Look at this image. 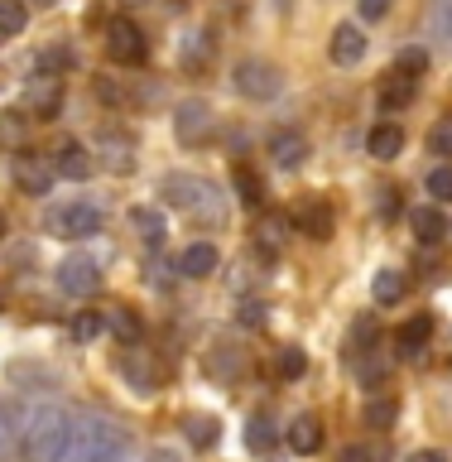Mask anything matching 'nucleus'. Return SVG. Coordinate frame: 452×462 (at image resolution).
I'll return each mask as SVG.
<instances>
[{
    "instance_id": "f257e3e1",
    "label": "nucleus",
    "mask_w": 452,
    "mask_h": 462,
    "mask_svg": "<svg viewBox=\"0 0 452 462\" xmlns=\"http://www.w3.org/2000/svg\"><path fill=\"white\" fill-rule=\"evenodd\" d=\"M53 462H130V433L97 410H72L68 439Z\"/></svg>"
},
{
    "instance_id": "f03ea898",
    "label": "nucleus",
    "mask_w": 452,
    "mask_h": 462,
    "mask_svg": "<svg viewBox=\"0 0 452 462\" xmlns=\"http://www.w3.org/2000/svg\"><path fill=\"white\" fill-rule=\"evenodd\" d=\"M68 419H72L68 404H53V400L29 404L24 424H20V443H14V457L20 462H53L63 439H68Z\"/></svg>"
},
{
    "instance_id": "7ed1b4c3",
    "label": "nucleus",
    "mask_w": 452,
    "mask_h": 462,
    "mask_svg": "<svg viewBox=\"0 0 452 462\" xmlns=\"http://www.w3.org/2000/svg\"><path fill=\"white\" fill-rule=\"evenodd\" d=\"M159 193H164L169 208L198 217V222H208V226H217L226 217V193L217 183H208L202 173H164Z\"/></svg>"
},
{
    "instance_id": "20e7f679",
    "label": "nucleus",
    "mask_w": 452,
    "mask_h": 462,
    "mask_svg": "<svg viewBox=\"0 0 452 462\" xmlns=\"http://www.w3.org/2000/svg\"><path fill=\"white\" fill-rule=\"evenodd\" d=\"M101 226H106V217H101V208H92V202H63V208L49 212V231L63 241H87V236H97Z\"/></svg>"
},
{
    "instance_id": "39448f33",
    "label": "nucleus",
    "mask_w": 452,
    "mask_h": 462,
    "mask_svg": "<svg viewBox=\"0 0 452 462\" xmlns=\"http://www.w3.org/2000/svg\"><path fill=\"white\" fill-rule=\"evenodd\" d=\"M106 53H111V63L135 68V63H144V53H150V39H144V29L135 20L115 14V20L106 24Z\"/></svg>"
},
{
    "instance_id": "423d86ee",
    "label": "nucleus",
    "mask_w": 452,
    "mask_h": 462,
    "mask_svg": "<svg viewBox=\"0 0 452 462\" xmlns=\"http://www.w3.org/2000/svg\"><path fill=\"white\" fill-rule=\"evenodd\" d=\"M236 92L245 101H270V97H280V68L265 63V58H245V63H236Z\"/></svg>"
},
{
    "instance_id": "0eeeda50",
    "label": "nucleus",
    "mask_w": 452,
    "mask_h": 462,
    "mask_svg": "<svg viewBox=\"0 0 452 462\" xmlns=\"http://www.w3.org/2000/svg\"><path fill=\"white\" fill-rule=\"evenodd\" d=\"M53 280H58V289H63L68 299H87V294L101 289V270H97L92 255H68L63 265L53 270Z\"/></svg>"
},
{
    "instance_id": "6e6552de",
    "label": "nucleus",
    "mask_w": 452,
    "mask_h": 462,
    "mask_svg": "<svg viewBox=\"0 0 452 462\" xmlns=\"http://www.w3.org/2000/svg\"><path fill=\"white\" fill-rule=\"evenodd\" d=\"M212 130H217V121H212L208 101H183L173 111V135H179V144H208Z\"/></svg>"
},
{
    "instance_id": "1a4fd4ad",
    "label": "nucleus",
    "mask_w": 452,
    "mask_h": 462,
    "mask_svg": "<svg viewBox=\"0 0 452 462\" xmlns=\"http://www.w3.org/2000/svg\"><path fill=\"white\" fill-rule=\"evenodd\" d=\"M10 173H14V188L20 193H49L53 188V179H58V169H53V159H43V154H14V164H10Z\"/></svg>"
},
{
    "instance_id": "9d476101",
    "label": "nucleus",
    "mask_w": 452,
    "mask_h": 462,
    "mask_svg": "<svg viewBox=\"0 0 452 462\" xmlns=\"http://www.w3.org/2000/svg\"><path fill=\"white\" fill-rule=\"evenodd\" d=\"M294 226L313 241H327L332 231H337V212H332V202H323V198H303L294 208Z\"/></svg>"
},
{
    "instance_id": "9b49d317",
    "label": "nucleus",
    "mask_w": 452,
    "mask_h": 462,
    "mask_svg": "<svg viewBox=\"0 0 452 462\" xmlns=\"http://www.w3.org/2000/svg\"><path fill=\"white\" fill-rule=\"evenodd\" d=\"M63 106V82L58 78H34L24 87V111H34V121H53Z\"/></svg>"
},
{
    "instance_id": "f8f14e48",
    "label": "nucleus",
    "mask_w": 452,
    "mask_h": 462,
    "mask_svg": "<svg viewBox=\"0 0 452 462\" xmlns=\"http://www.w3.org/2000/svg\"><path fill=\"white\" fill-rule=\"evenodd\" d=\"M327 58L337 68H356L361 58H366V34H361L356 24H337V29H332V39H327Z\"/></svg>"
},
{
    "instance_id": "ddd939ff",
    "label": "nucleus",
    "mask_w": 452,
    "mask_h": 462,
    "mask_svg": "<svg viewBox=\"0 0 452 462\" xmlns=\"http://www.w3.org/2000/svg\"><path fill=\"white\" fill-rule=\"evenodd\" d=\"M53 169L63 173V179L82 183V179H92V154H87V144H78V140H58V150H53Z\"/></svg>"
},
{
    "instance_id": "4468645a",
    "label": "nucleus",
    "mask_w": 452,
    "mask_h": 462,
    "mask_svg": "<svg viewBox=\"0 0 452 462\" xmlns=\"http://www.w3.org/2000/svg\"><path fill=\"white\" fill-rule=\"evenodd\" d=\"M101 154H106L111 173H130V169H135V140H130L121 125L101 130Z\"/></svg>"
},
{
    "instance_id": "2eb2a0df",
    "label": "nucleus",
    "mask_w": 452,
    "mask_h": 462,
    "mask_svg": "<svg viewBox=\"0 0 452 462\" xmlns=\"http://www.w3.org/2000/svg\"><path fill=\"white\" fill-rule=\"evenodd\" d=\"M217 265H222V255L212 241H193L179 255V274H188V280H208V274H217Z\"/></svg>"
},
{
    "instance_id": "dca6fc26",
    "label": "nucleus",
    "mask_w": 452,
    "mask_h": 462,
    "mask_svg": "<svg viewBox=\"0 0 452 462\" xmlns=\"http://www.w3.org/2000/svg\"><path fill=\"white\" fill-rule=\"evenodd\" d=\"M270 159L280 169H299L303 159H309V140H303V130H274V135H270Z\"/></svg>"
},
{
    "instance_id": "f3484780",
    "label": "nucleus",
    "mask_w": 452,
    "mask_h": 462,
    "mask_svg": "<svg viewBox=\"0 0 452 462\" xmlns=\"http://www.w3.org/2000/svg\"><path fill=\"white\" fill-rule=\"evenodd\" d=\"M121 371H125V381L135 385L140 395H150V390L164 385V371H159L144 352H125V356H121Z\"/></svg>"
},
{
    "instance_id": "a211bd4d",
    "label": "nucleus",
    "mask_w": 452,
    "mask_h": 462,
    "mask_svg": "<svg viewBox=\"0 0 452 462\" xmlns=\"http://www.w3.org/2000/svg\"><path fill=\"white\" fill-rule=\"evenodd\" d=\"M429 337H433V318H429V313H419V318H410V323L395 332V346H400V356H404V361H414V356H424Z\"/></svg>"
},
{
    "instance_id": "6ab92c4d",
    "label": "nucleus",
    "mask_w": 452,
    "mask_h": 462,
    "mask_svg": "<svg viewBox=\"0 0 452 462\" xmlns=\"http://www.w3.org/2000/svg\"><path fill=\"white\" fill-rule=\"evenodd\" d=\"M419 97V78H410V72H390V78L381 82V111H404L410 101Z\"/></svg>"
},
{
    "instance_id": "aec40b11",
    "label": "nucleus",
    "mask_w": 452,
    "mask_h": 462,
    "mask_svg": "<svg viewBox=\"0 0 452 462\" xmlns=\"http://www.w3.org/2000/svg\"><path fill=\"white\" fill-rule=\"evenodd\" d=\"M289 448H294L299 457H309V453H318L323 448V424H318V414H299L294 424H289Z\"/></svg>"
},
{
    "instance_id": "412c9836",
    "label": "nucleus",
    "mask_w": 452,
    "mask_h": 462,
    "mask_svg": "<svg viewBox=\"0 0 452 462\" xmlns=\"http://www.w3.org/2000/svg\"><path fill=\"white\" fill-rule=\"evenodd\" d=\"M130 226H135V231H140V236L150 241V245H159V241L169 236V222H164V212H159V208H150V202H135V208H130Z\"/></svg>"
},
{
    "instance_id": "4be33fe9",
    "label": "nucleus",
    "mask_w": 452,
    "mask_h": 462,
    "mask_svg": "<svg viewBox=\"0 0 452 462\" xmlns=\"http://www.w3.org/2000/svg\"><path fill=\"white\" fill-rule=\"evenodd\" d=\"M106 328L121 337L125 346H135L144 337V323H140V313L135 309H125V303H111V313H106Z\"/></svg>"
},
{
    "instance_id": "5701e85b",
    "label": "nucleus",
    "mask_w": 452,
    "mask_h": 462,
    "mask_svg": "<svg viewBox=\"0 0 452 462\" xmlns=\"http://www.w3.org/2000/svg\"><path fill=\"white\" fill-rule=\"evenodd\" d=\"M366 150H371V159H400V150H404V130L400 125H375L371 135H366Z\"/></svg>"
},
{
    "instance_id": "b1692460",
    "label": "nucleus",
    "mask_w": 452,
    "mask_h": 462,
    "mask_svg": "<svg viewBox=\"0 0 452 462\" xmlns=\"http://www.w3.org/2000/svg\"><path fill=\"white\" fill-rule=\"evenodd\" d=\"M29 121H34V116H24V111H0V150H24Z\"/></svg>"
},
{
    "instance_id": "393cba45",
    "label": "nucleus",
    "mask_w": 452,
    "mask_h": 462,
    "mask_svg": "<svg viewBox=\"0 0 452 462\" xmlns=\"http://www.w3.org/2000/svg\"><path fill=\"white\" fill-rule=\"evenodd\" d=\"M280 443V429H274V419H265V414H255L251 424H245V448L260 457V453H270V448Z\"/></svg>"
},
{
    "instance_id": "a878e982",
    "label": "nucleus",
    "mask_w": 452,
    "mask_h": 462,
    "mask_svg": "<svg viewBox=\"0 0 452 462\" xmlns=\"http://www.w3.org/2000/svg\"><path fill=\"white\" fill-rule=\"evenodd\" d=\"M410 226H414V236L424 241V245L443 241V231H447V222H443V212H438V208H414Z\"/></svg>"
},
{
    "instance_id": "bb28decb",
    "label": "nucleus",
    "mask_w": 452,
    "mask_h": 462,
    "mask_svg": "<svg viewBox=\"0 0 452 462\" xmlns=\"http://www.w3.org/2000/svg\"><path fill=\"white\" fill-rule=\"evenodd\" d=\"M183 439L198 448V453H208V448L217 443V419H208V414H188L183 419Z\"/></svg>"
},
{
    "instance_id": "cd10ccee",
    "label": "nucleus",
    "mask_w": 452,
    "mask_h": 462,
    "mask_svg": "<svg viewBox=\"0 0 452 462\" xmlns=\"http://www.w3.org/2000/svg\"><path fill=\"white\" fill-rule=\"evenodd\" d=\"M371 294H375V303H400L404 299V274L400 270H375Z\"/></svg>"
},
{
    "instance_id": "c85d7f7f",
    "label": "nucleus",
    "mask_w": 452,
    "mask_h": 462,
    "mask_svg": "<svg viewBox=\"0 0 452 462\" xmlns=\"http://www.w3.org/2000/svg\"><path fill=\"white\" fill-rule=\"evenodd\" d=\"M395 419H400V400H395V395L366 400V424H371V429H395Z\"/></svg>"
},
{
    "instance_id": "c756f323",
    "label": "nucleus",
    "mask_w": 452,
    "mask_h": 462,
    "mask_svg": "<svg viewBox=\"0 0 452 462\" xmlns=\"http://www.w3.org/2000/svg\"><path fill=\"white\" fill-rule=\"evenodd\" d=\"M72 63H78V53H72V49H43V53H34V72H39V78H58V72H68Z\"/></svg>"
},
{
    "instance_id": "7c9ffc66",
    "label": "nucleus",
    "mask_w": 452,
    "mask_h": 462,
    "mask_svg": "<svg viewBox=\"0 0 452 462\" xmlns=\"http://www.w3.org/2000/svg\"><path fill=\"white\" fill-rule=\"evenodd\" d=\"M274 371H280V381H299V375L309 371V356H303V346H280V356H274Z\"/></svg>"
},
{
    "instance_id": "2f4dec72",
    "label": "nucleus",
    "mask_w": 452,
    "mask_h": 462,
    "mask_svg": "<svg viewBox=\"0 0 452 462\" xmlns=\"http://www.w3.org/2000/svg\"><path fill=\"white\" fill-rule=\"evenodd\" d=\"M24 0H0V39H10V34H20L24 29Z\"/></svg>"
},
{
    "instance_id": "473e14b6",
    "label": "nucleus",
    "mask_w": 452,
    "mask_h": 462,
    "mask_svg": "<svg viewBox=\"0 0 452 462\" xmlns=\"http://www.w3.org/2000/svg\"><path fill=\"white\" fill-rule=\"evenodd\" d=\"M179 58H183L188 68H202V63L212 58V39H208V34H188L183 49H179Z\"/></svg>"
},
{
    "instance_id": "72a5a7b5",
    "label": "nucleus",
    "mask_w": 452,
    "mask_h": 462,
    "mask_svg": "<svg viewBox=\"0 0 452 462\" xmlns=\"http://www.w3.org/2000/svg\"><path fill=\"white\" fill-rule=\"evenodd\" d=\"M284 236H289V222H284L280 212H265V222H260V245L270 241V251H280Z\"/></svg>"
},
{
    "instance_id": "f704fd0d",
    "label": "nucleus",
    "mask_w": 452,
    "mask_h": 462,
    "mask_svg": "<svg viewBox=\"0 0 452 462\" xmlns=\"http://www.w3.org/2000/svg\"><path fill=\"white\" fill-rule=\"evenodd\" d=\"M236 188H241V202H245V208H260V202H265V188H260V179H255L245 164L236 169Z\"/></svg>"
},
{
    "instance_id": "c9c22d12",
    "label": "nucleus",
    "mask_w": 452,
    "mask_h": 462,
    "mask_svg": "<svg viewBox=\"0 0 452 462\" xmlns=\"http://www.w3.org/2000/svg\"><path fill=\"white\" fill-rule=\"evenodd\" d=\"M101 332H106V318L101 313H78L72 318V337L78 342H92V337H101Z\"/></svg>"
},
{
    "instance_id": "e433bc0d",
    "label": "nucleus",
    "mask_w": 452,
    "mask_h": 462,
    "mask_svg": "<svg viewBox=\"0 0 452 462\" xmlns=\"http://www.w3.org/2000/svg\"><path fill=\"white\" fill-rule=\"evenodd\" d=\"M424 68H429V49H419V43H410V49H400V58H395V72H410V78H419Z\"/></svg>"
},
{
    "instance_id": "4c0bfd02",
    "label": "nucleus",
    "mask_w": 452,
    "mask_h": 462,
    "mask_svg": "<svg viewBox=\"0 0 452 462\" xmlns=\"http://www.w3.org/2000/svg\"><path fill=\"white\" fill-rule=\"evenodd\" d=\"M429 193H433V202H452V164H438L429 173Z\"/></svg>"
},
{
    "instance_id": "58836bf2",
    "label": "nucleus",
    "mask_w": 452,
    "mask_h": 462,
    "mask_svg": "<svg viewBox=\"0 0 452 462\" xmlns=\"http://www.w3.org/2000/svg\"><path fill=\"white\" fill-rule=\"evenodd\" d=\"M433 39L452 49V0H438V5H433Z\"/></svg>"
},
{
    "instance_id": "ea45409f",
    "label": "nucleus",
    "mask_w": 452,
    "mask_h": 462,
    "mask_svg": "<svg viewBox=\"0 0 452 462\" xmlns=\"http://www.w3.org/2000/svg\"><path fill=\"white\" fill-rule=\"evenodd\" d=\"M429 150L443 154V159H452V116H443V121L429 130Z\"/></svg>"
},
{
    "instance_id": "a19ab883",
    "label": "nucleus",
    "mask_w": 452,
    "mask_h": 462,
    "mask_svg": "<svg viewBox=\"0 0 452 462\" xmlns=\"http://www.w3.org/2000/svg\"><path fill=\"white\" fill-rule=\"evenodd\" d=\"M241 323L245 328H265V318H270V309H265V303H260V299H241Z\"/></svg>"
},
{
    "instance_id": "79ce46f5",
    "label": "nucleus",
    "mask_w": 452,
    "mask_h": 462,
    "mask_svg": "<svg viewBox=\"0 0 452 462\" xmlns=\"http://www.w3.org/2000/svg\"><path fill=\"white\" fill-rule=\"evenodd\" d=\"M97 97H101V101H111V106H125V101H130V97H125V87H121V82H111V78H101V82H97Z\"/></svg>"
},
{
    "instance_id": "37998d69",
    "label": "nucleus",
    "mask_w": 452,
    "mask_h": 462,
    "mask_svg": "<svg viewBox=\"0 0 452 462\" xmlns=\"http://www.w3.org/2000/svg\"><path fill=\"white\" fill-rule=\"evenodd\" d=\"M356 10H361V20H385L390 0H356Z\"/></svg>"
},
{
    "instance_id": "c03bdc74",
    "label": "nucleus",
    "mask_w": 452,
    "mask_h": 462,
    "mask_svg": "<svg viewBox=\"0 0 452 462\" xmlns=\"http://www.w3.org/2000/svg\"><path fill=\"white\" fill-rule=\"evenodd\" d=\"M375 212H381V217H395V212H400V193H395V188H381V198H375Z\"/></svg>"
},
{
    "instance_id": "a18cd8bd",
    "label": "nucleus",
    "mask_w": 452,
    "mask_h": 462,
    "mask_svg": "<svg viewBox=\"0 0 452 462\" xmlns=\"http://www.w3.org/2000/svg\"><path fill=\"white\" fill-rule=\"evenodd\" d=\"M337 462H375V453H371V448H366V443H346Z\"/></svg>"
},
{
    "instance_id": "49530a36",
    "label": "nucleus",
    "mask_w": 452,
    "mask_h": 462,
    "mask_svg": "<svg viewBox=\"0 0 452 462\" xmlns=\"http://www.w3.org/2000/svg\"><path fill=\"white\" fill-rule=\"evenodd\" d=\"M404 462H447V457L438 453V448H419V453H410Z\"/></svg>"
},
{
    "instance_id": "de8ad7c7",
    "label": "nucleus",
    "mask_w": 452,
    "mask_h": 462,
    "mask_svg": "<svg viewBox=\"0 0 452 462\" xmlns=\"http://www.w3.org/2000/svg\"><path fill=\"white\" fill-rule=\"evenodd\" d=\"M150 462H179V453H169V448H154Z\"/></svg>"
},
{
    "instance_id": "09e8293b",
    "label": "nucleus",
    "mask_w": 452,
    "mask_h": 462,
    "mask_svg": "<svg viewBox=\"0 0 452 462\" xmlns=\"http://www.w3.org/2000/svg\"><path fill=\"white\" fill-rule=\"evenodd\" d=\"M274 5H280V10H289V5H294V0H274Z\"/></svg>"
},
{
    "instance_id": "8fccbe9b",
    "label": "nucleus",
    "mask_w": 452,
    "mask_h": 462,
    "mask_svg": "<svg viewBox=\"0 0 452 462\" xmlns=\"http://www.w3.org/2000/svg\"><path fill=\"white\" fill-rule=\"evenodd\" d=\"M0 236H5V212H0Z\"/></svg>"
},
{
    "instance_id": "3c124183",
    "label": "nucleus",
    "mask_w": 452,
    "mask_h": 462,
    "mask_svg": "<svg viewBox=\"0 0 452 462\" xmlns=\"http://www.w3.org/2000/svg\"><path fill=\"white\" fill-rule=\"evenodd\" d=\"M130 5H144V0H130Z\"/></svg>"
},
{
    "instance_id": "603ef678",
    "label": "nucleus",
    "mask_w": 452,
    "mask_h": 462,
    "mask_svg": "<svg viewBox=\"0 0 452 462\" xmlns=\"http://www.w3.org/2000/svg\"><path fill=\"white\" fill-rule=\"evenodd\" d=\"M0 457H5V453H0Z\"/></svg>"
}]
</instances>
